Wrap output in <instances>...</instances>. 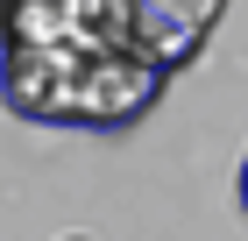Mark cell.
<instances>
[{"label": "cell", "instance_id": "cell-1", "mask_svg": "<svg viewBox=\"0 0 248 241\" xmlns=\"http://www.w3.org/2000/svg\"><path fill=\"white\" fill-rule=\"evenodd\" d=\"M163 93H170V71L142 50H93V43L0 50V107L36 128L114 135L135 128Z\"/></svg>", "mask_w": 248, "mask_h": 241}, {"label": "cell", "instance_id": "cell-2", "mask_svg": "<svg viewBox=\"0 0 248 241\" xmlns=\"http://www.w3.org/2000/svg\"><path fill=\"white\" fill-rule=\"evenodd\" d=\"M128 15H135V36H142V50H149L156 64L177 78L191 57L206 50L213 21L227 15V0H128Z\"/></svg>", "mask_w": 248, "mask_h": 241}, {"label": "cell", "instance_id": "cell-3", "mask_svg": "<svg viewBox=\"0 0 248 241\" xmlns=\"http://www.w3.org/2000/svg\"><path fill=\"white\" fill-rule=\"evenodd\" d=\"M234 199H241V213H248V149H241V177H234Z\"/></svg>", "mask_w": 248, "mask_h": 241}, {"label": "cell", "instance_id": "cell-4", "mask_svg": "<svg viewBox=\"0 0 248 241\" xmlns=\"http://www.w3.org/2000/svg\"><path fill=\"white\" fill-rule=\"evenodd\" d=\"M64 241H93V234H64Z\"/></svg>", "mask_w": 248, "mask_h": 241}]
</instances>
